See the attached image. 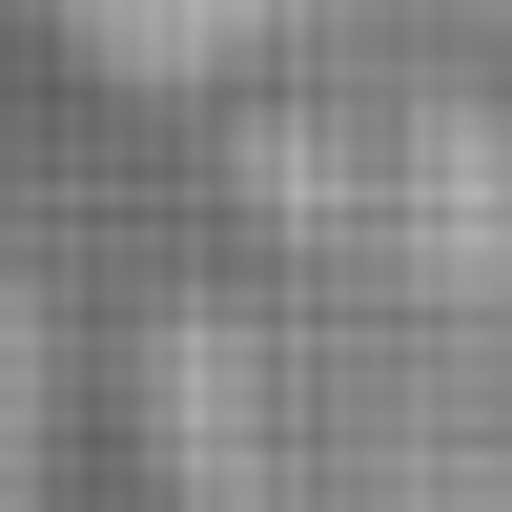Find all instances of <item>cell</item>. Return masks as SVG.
<instances>
[{
  "label": "cell",
  "instance_id": "obj_1",
  "mask_svg": "<svg viewBox=\"0 0 512 512\" xmlns=\"http://www.w3.org/2000/svg\"><path fill=\"white\" fill-rule=\"evenodd\" d=\"M41 21H62V62L123 82V103H205V82H246L308 0H41Z\"/></svg>",
  "mask_w": 512,
  "mask_h": 512
},
{
  "label": "cell",
  "instance_id": "obj_2",
  "mask_svg": "<svg viewBox=\"0 0 512 512\" xmlns=\"http://www.w3.org/2000/svg\"><path fill=\"white\" fill-rule=\"evenodd\" d=\"M41 431H62V328H41V287L0 267V512H41Z\"/></svg>",
  "mask_w": 512,
  "mask_h": 512
},
{
  "label": "cell",
  "instance_id": "obj_3",
  "mask_svg": "<svg viewBox=\"0 0 512 512\" xmlns=\"http://www.w3.org/2000/svg\"><path fill=\"white\" fill-rule=\"evenodd\" d=\"M492 41H512V0H492Z\"/></svg>",
  "mask_w": 512,
  "mask_h": 512
}]
</instances>
